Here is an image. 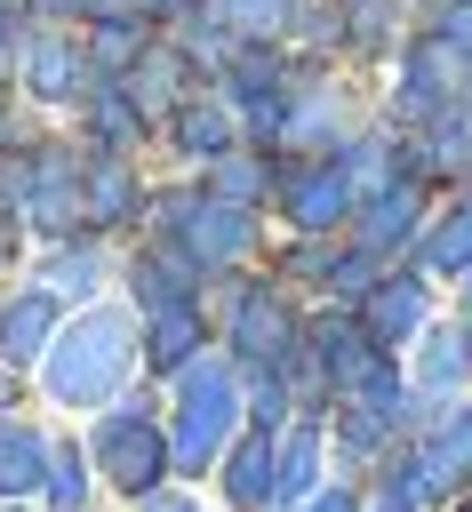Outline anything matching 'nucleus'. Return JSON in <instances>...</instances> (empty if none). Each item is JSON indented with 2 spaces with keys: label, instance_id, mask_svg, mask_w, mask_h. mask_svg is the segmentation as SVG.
<instances>
[{
  "label": "nucleus",
  "instance_id": "9",
  "mask_svg": "<svg viewBox=\"0 0 472 512\" xmlns=\"http://www.w3.org/2000/svg\"><path fill=\"white\" fill-rule=\"evenodd\" d=\"M256 496H272V440H240L232 456V504H256Z\"/></svg>",
  "mask_w": 472,
  "mask_h": 512
},
{
  "label": "nucleus",
  "instance_id": "4",
  "mask_svg": "<svg viewBox=\"0 0 472 512\" xmlns=\"http://www.w3.org/2000/svg\"><path fill=\"white\" fill-rule=\"evenodd\" d=\"M48 312H56L48 296H16V304L0 312V360H8V368H24V360L48 344Z\"/></svg>",
  "mask_w": 472,
  "mask_h": 512
},
{
  "label": "nucleus",
  "instance_id": "3",
  "mask_svg": "<svg viewBox=\"0 0 472 512\" xmlns=\"http://www.w3.org/2000/svg\"><path fill=\"white\" fill-rule=\"evenodd\" d=\"M104 472H112L128 496L152 488V480H160V432L136 424V416H112V424H104Z\"/></svg>",
  "mask_w": 472,
  "mask_h": 512
},
{
  "label": "nucleus",
  "instance_id": "11",
  "mask_svg": "<svg viewBox=\"0 0 472 512\" xmlns=\"http://www.w3.org/2000/svg\"><path fill=\"white\" fill-rule=\"evenodd\" d=\"M296 216H304V224H328V216H344V176H336V168L304 176V200H296Z\"/></svg>",
  "mask_w": 472,
  "mask_h": 512
},
{
  "label": "nucleus",
  "instance_id": "1",
  "mask_svg": "<svg viewBox=\"0 0 472 512\" xmlns=\"http://www.w3.org/2000/svg\"><path fill=\"white\" fill-rule=\"evenodd\" d=\"M120 360H128V320L120 312H88V320H72V336L48 352V392L56 400H104L112 384H120Z\"/></svg>",
  "mask_w": 472,
  "mask_h": 512
},
{
  "label": "nucleus",
  "instance_id": "8",
  "mask_svg": "<svg viewBox=\"0 0 472 512\" xmlns=\"http://www.w3.org/2000/svg\"><path fill=\"white\" fill-rule=\"evenodd\" d=\"M368 312H376V320H368V336H376V344H400V336H416V312H424V296L400 280V288H384Z\"/></svg>",
  "mask_w": 472,
  "mask_h": 512
},
{
  "label": "nucleus",
  "instance_id": "13",
  "mask_svg": "<svg viewBox=\"0 0 472 512\" xmlns=\"http://www.w3.org/2000/svg\"><path fill=\"white\" fill-rule=\"evenodd\" d=\"M192 336H200V320H192V312H160V328H152V352H160V360H176Z\"/></svg>",
  "mask_w": 472,
  "mask_h": 512
},
{
  "label": "nucleus",
  "instance_id": "15",
  "mask_svg": "<svg viewBox=\"0 0 472 512\" xmlns=\"http://www.w3.org/2000/svg\"><path fill=\"white\" fill-rule=\"evenodd\" d=\"M184 144L192 152H224V120L216 112H184Z\"/></svg>",
  "mask_w": 472,
  "mask_h": 512
},
{
  "label": "nucleus",
  "instance_id": "7",
  "mask_svg": "<svg viewBox=\"0 0 472 512\" xmlns=\"http://www.w3.org/2000/svg\"><path fill=\"white\" fill-rule=\"evenodd\" d=\"M32 480H40V432L0 424V496H16V488H32Z\"/></svg>",
  "mask_w": 472,
  "mask_h": 512
},
{
  "label": "nucleus",
  "instance_id": "12",
  "mask_svg": "<svg viewBox=\"0 0 472 512\" xmlns=\"http://www.w3.org/2000/svg\"><path fill=\"white\" fill-rule=\"evenodd\" d=\"M432 264H440V272H472V216H448V224L432 232Z\"/></svg>",
  "mask_w": 472,
  "mask_h": 512
},
{
  "label": "nucleus",
  "instance_id": "17",
  "mask_svg": "<svg viewBox=\"0 0 472 512\" xmlns=\"http://www.w3.org/2000/svg\"><path fill=\"white\" fill-rule=\"evenodd\" d=\"M224 16H232V24H272L280 0H224Z\"/></svg>",
  "mask_w": 472,
  "mask_h": 512
},
{
  "label": "nucleus",
  "instance_id": "5",
  "mask_svg": "<svg viewBox=\"0 0 472 512\" xmlns=\"http://www.w3.org/2000/svg\"><path fill=\"white\" fill-rule=\"evenodd\" d=\"M192 248H208V264L240 256V248H248V216H240V208H200V216H192Z\"/></svg>",
  "mask_w": 472,
  "mask_h": 512
},
{
  "label": "nucleus",
  "instance_id": "2",
  "mask_svg": "<svg viewBox=\"0 0 472 512\" xmlns=\"http://www.w3.org/2000/svg\"><path fill=\"white\" fill-rule=\"evenodd\" d=\"M224 432H232V384L192 368V384H184V424H176V464H208V456L224 448Z\"/></svg>",
  "mask_w": 472,
  "mask_h": 512
},
{
  "label": "nucleus",
  "instance_id": "6",
  "mask_svg": "<svg viewBox=\"0 0 472 512\" xmlns=\"http://www.w3.org/2000/svg\"><path fill=\"white\" fill-rule=\"evenodd\" d=\"M240 352H264V360L288 352V312H280L272 296H248V304H240Z\"/></svg>",
  "mask_w": 472,
  "mask_h": 512
},
{
  "label": "nucleus",
  "instance_id": "18",
  "mask_svg": "<svg viewBox=\"0 0 472 512\" xmlns=\"http://www.w3.org/2000/svg\"><path fill=\"white\" fill-rule=\"evenodd\" d=\"M312 512H352V504H344V496H320V504H312Z\"/></svg>",
  "mask_w": 472,
  "mask_h": 512
},
{
  "label": "nucleus",
  "instance_id": "16",
  "mask_svg": "<svg viewBox=\"0 0 472 512\" xmlns=\"http://www.w3.org/2000/svg\"><path fill=\"white\" fill-rule=\"evenodd\" d=\"M96 48H104V72H120V64L136 56V32H128V24H112V32L96 40Z\"/></svg>",
  "mask_w": 472,
  "mask_h": 512
},
{
  "label": "nucleus",
  "instance_id": "10",
  "mask_svg": "<svg viewBox=\"0 0 472 512\" xmlns=\"http://www.w3.org/2000/svg\"><path fill=\"white\" fill-rule=\"evenodd\" d=\"M72 80H80V56H72L64 40H48V48L32 56V96H64Z\"/></svg>",
  "mask_w": 472,
  "mask_h": 512
},
{
  "label": "nucleus",
  "instance_id": "14",
  "mask_svg": "<svg viewBox=\"0 0 472 512\" xmlns=\"http://www.w3.org/2000/svg\"><path fill=\"white\" fill-rule=\"evenodd\" d=\"M48 480H56V512H80V488H88V480H80V456H56Z\"/></svg>",
  "mask_w": 472,
  "mask_h": 512
}]
</instances>
